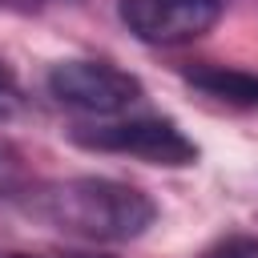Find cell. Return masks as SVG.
<instances>
[{"label":"cell","mask_w":258,"mask_h":258,"mask_svg":"<svg viewBox=\"0 0 258 258\" xmlns=\"http://www.w3.org/2000/svg\"><path fill=\"white\" fill-rule=\"evenodd\" d=\"M24 202H28V214L48 222L52 230H64L89 242H133L157 218V206L145 189L113 177L48 181L28 189Z\"/></svg>","instance_id":"cell-1"},{"label":"cell","mask_w":258,"mask_h":258,"mask_svg":"<svg viewBox=\"0 0 258 258\" xmlns=\"http://www.w3.org/2000/svg\"><path fill=\"white\" fill-rule=\"evenodd\" d=\"M69 137L85 149L137 157V161L165 165V169H181L198 161V145L165 117H101L93 125L69 129Z\"/></svg>","instance_id":"cell-2"},{"label":"cell","mask_w":258,"mask_h":258,"mask_svg":"<svg viewBox=\"0 0 258 258\" xmlns=\"http://www.w3.org/2000/svg\"><path fill=\"white\" fill-rule=\"evenodd\" d=\"M44 85L56 105L89 117H121L145 97L141 81L109 60H60L48 69Z\"/></svg>","instance_id":"cell-3"},{"label":"cell","mask_w":258,"mask_h":258,"mask_svg":"<svg viewBox=\"0 0 258 258\" xmlns=\"http://www.w3.org/2000/svg\"><path fill=\"white\" fill-rule=\"evenodd\" d=\"M226 0H121V24L145 44H189L222 20Z\"/></svg>","instance_id":"cell-4"},{"label":"cell","mask_w":258,"mask_h":258,"mask_svg":"<svg viewBox=\"0 0 258 258\" xmlns=\"http://www.w3.org/2000/svg\"><path fill=\"white\" fill-rule=\"evenodd\" d=\"M185 81L194 89H202L214 101L226 105H242V109H258V73L250 69H234V64H194L185 73Z\"/></svg>","instance_id":"cell-5"},{"label":"cell","mask_w":258,"mask_h":258,"mask_svg":"<svg viewBox=\"0 0 258 258\" xmlns=\"http://www.w3.org/2000/svg\"><path fill=\"white\" fill-rule=\"evenodd\" d=\"M28 173H24V161L16 149L0 145V198H16V194H28Z\"/></svg>","instance_id":"cell-6"},{"label":"cell","mask_w":258,"mask_h":258,"mask_svg":"<svg viewBox=\"0 0 258 258\" xmlns=\"http://www.w3.org/2000/svg\"><path fill=\"white\" fill-rule=\"evenodd\" d=\"M198 258H258V238L254 234H230V238L214 242L210 250H202Z\"/></svg>","instance_id":"cell-7"},{"label":"cell","mask_w":258,"mask_h":258,"mask_svg":"<svg viewBox=\"0 0 258 258\" xmlns=\"http://www.w3.org/2000/svg\"><path fill=\"white\" fill-rule=\"evenodd\" d=\"M16 109H20V93H16V89H12V81L0 73V121H8Z\"/></svg>","instance_id":"cell-8"},{"label":"cell","mask_w":258,"mask_h":258,"mask_svg":"<svg viewBox=\"0 0 258 258\" xmlns=\"http://www.w3.org/2000/svg\"><path fill=\"white\" fill-rule=\"evenodd\" d=\"M4 8H20V12H40L48 4H73V0H0Z\"/></svg>","instance_id":"cell-9"},{"label":"cell","mask_w":258,"mask_h":258,"mask_svg":"<svg viewBox=\"0 0 258 258\" xmlns=\"http://www.w3.org/2000/svg\"><path fill=\"white\" fill-rule=\"evenodd\" d=\"M0 258H36V254H0Z\"/></svg>","instance_id":"cell-10"},{"label":"cell","mask_w":258,"mask_h":258,"mask_svg":"<svg viewBox=\"0 0 258 258\" xmlns=\"http://www.w3.org/2000/svg\"><path fill=\"white\" fill-rule=\"evenodd\" d=\"M77 258H97V254H77Z\"/></svg>","instance_id":"cell-11"}]
</instances>
